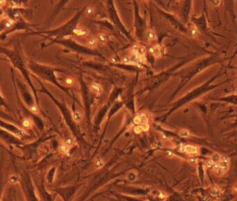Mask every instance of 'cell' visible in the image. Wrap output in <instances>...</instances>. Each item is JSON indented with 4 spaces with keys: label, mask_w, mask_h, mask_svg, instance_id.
I'll use <instances>...</instances> for the list:
<instances>
[{
    "label": "cell",
    "mask_w": 237,
    "mask_h": 201,
    "mask_svg": "<svg viewBox=\"0 0 237 201\" xmlns=\"http://www.w3.org/2000/svg\"><path fill=\"white\" fill-rule=\"evenodd\" d=\"M83 12H84V11H82L81 13H79L77 16L73 17L72 20L69 21L67 23L61 25L60 27L56 28V29H54V30L43 31V32H31V34L46 35L47 37H49V38H51V37L52 38H56V40H59L65 36L72 35L74 34V31L78 25V21H79L81 15L83 14Z\"/></svg>",
    "instance_id": "obj_3"
},
{
    "label": "cell",
    "mask_w": 237,
    "mask_h": 201,
    "mask_svg": "<svg viewBox=\"0 0 237 201\" xmlns=\"http://www.w3.org/2000/svg\"><path fill=\"white\" fill-rule=\"evenodd\" d=\"M29 67L32 72H35L37 75H39L41 78L45 79V80L48 81L50 83H53L54 85L59 87L61 90H63L65 93L69 94V91L67 88L64 87L59 83V81H58V79H56V73H55L56 70L54 68L47 67V66H45V65H41V64H38L34 61H31V63L29 64Z\"/></svg>",
    "instance_id": "obj_4"
},
{
    "label": "cell",
    "mask_w": 237,
    "mask_h": 201,
    "mask_svg": "<svg viewBox=\"0 0 237 201\" xmlns=\"http://www.w3.org/2000/svg\"><path fill=\"white\" fill-rule=\"evenodd\" d=\"M75 85V80L72 78V77H66L63 81V85L65 87H72Z\"/></svg>",
    "instance_id": "obj_19"
},
{
    "label": "cell",
    "mask_w": 237,
    "mask_h": 201,
    "mask_svg": "<svg viewBox=\"0 0 237 201\" xmlns=\"http://www.w3.org/2000/svg\"><path fill=\"white\" fill-rule=\"evenodd\" d=\"M210 1L214 6H219L220 3V0H210Z\"/></svg>",
    "instance_id": "obj_28"
},
{
    "label": "cell",
    "mask_w": 237,
    "mask_h": 201,
    "mask_svg": "<svg viewBox=\"0 0 237 201\" xmlns=\"http://www.w3.org/2000/svg\"><path fill=\"white\" fill-rule=\"evenodd\" d=\"M230 167V160L228 157L222 156L221 160L218 163V164H215L213 166L211 169L212 171H214V173L217 176H222L226 173V171H228Z\"/></svg>",
    "instance_id": "obj_6"
},
{
    "label": "cell",
    "mask_w": 237,
    "mask_h": 201,
    "mask_svg": "<svg viewBox=\"0 0 237 201\" xmlns=\"http://www.w3.org/2000/svg\"><path fill=\"white\" fill-rule=\"evenodd\" d=\"M98 40L96 38V36H90L88 37V38L86 39V41H85V46L90 49H94V47H96L97 45H98Z\"/></svg>",
    "instance_id": "obj_14"
},
{
    "label": "cell",
    "mask_w": 237,
    "mask_h": 201,
    "mask_svg": "<svg viewBox=\"0 0 237 201\" xmlns=\"http://www.w3.org/2000/svg\"><path fill=\"white\" fill-rule=\"evenodd\" d=\"M54 42H55V43L61 44L62 45L66 46V47H68L69 49L75 51V52L83 53V54H87V55H96V56H100V55L97 54V53L93 52V50H92V49H90V48L86 47L85 45H81L77 44L76 42L72 41V40H56V41H54ZM54 42H52V43H54Z\"/></svg>",
    "instance_id": "obj_5"
},
{
    "label": "cell",
    "mask_w": 237,
    "mask_h": 201,
    "mask_svg": "<svg viewBox=\"0 0 237 201\" xmlns=\"http://www.w3.org/2000/svg\"><path fill=\"white\" fill-rule=\"evenodd\" d=\"M74 35L79 36V37H86L89 35V31L87 28L85 27H79L77 26L76 29L74 31Z\"/></svg>",
    "instance_id": "obj_16"
},
{
    "label": "cell",
    "mask_w": 237,
    "mask_h": 201,
    "mask_svg": "<svg viewBox=\"0 0 237 201\" xmlns=\"http://www.w3.org/2000/svg\"><path fill=\"white\" fill-rule=\"evenodd\" d=\"M143 1H145V2H147V1H149V0H143Z\"/></svg>",
    "instance_id": "obj_31"
},
{
    "label": "cell",
    "mask_w": 237,
    "mask_h": 201,
    "mask_svg": "<svg viewBox=\"0 0 237 201\" xmlns=\"http://www.w3.org/2000/svg\"><path fill=\"white\" fill-rule=\"evenodd\" d=\"M179 135L182 137H188L189 135H190V133H189V131L186 129H181L179 131Z\"/></svg>",
    "instance_id": "obj_25"
},
{
    "label": "cell",
    "mask_w": 237,
    "mask_h": 201,
    "mask_svg": "<svg viewBox=\"0 0 237 201\" xmlns=\"http://www.w3.org/2000/svg\"><path fill=\"white\" fill-rule=\"evenodd\" d=\"M179 150L189 156H196L199 154V148L190 144H181L179 146Z\"/></svg>",
    "instance_id": "obj_9"
},
{
    "label": "cell",
    "mask_w": 237,
    "mask_h": 201,
    "mask_svg": "<svg viewBox=\"0 0 237 201\" xmlns=\"http://www.w3.org/2000/svg\"><path fill=\"white\" fill-rule=\"evenodd\" d=\"M21 124H22V127L23 128H31L32 125V121L29 118H25V119L22 120Z\"/></svg>",
    "instance_id": "obj_23"
},
{
    "label": "cell",
    "mask_w": 237,
    "mask_h": 201,
    "mask_svg": "<svg viewBox=\"0 0 237 201\" xmlns=\"http://www.w3.org/2000/svg\"><path fill=\"white\" fill-rule=\"evenodd\" d=\"M84 13L86 14L87 16H92L93 14L94 13V8L93 7H91V6H89V7H87L86 8L84 9Z\"/></svg>",
    "instance_id": "obj_26"
},
{
    "label": "cell",
    "mask_w": 237,
    "mask_h": 201,
    "mask_svg": "<svg viewBox=\"0 0 237 201\" xmlns=\"http://www.w3.org/2000/svg\"><path fill=\"white\" fill-rule=\"evenodd\" d=\"M103 165H104V162L101 160H97V161H96V167L97 168H101Z\"/></svg>",
    "instance_id": "obj_27"
},
{
    "label": "cell",
    "mask_w": 237,
    "mask_h": 201,
    "mask_svg": "<svg viewBox=\"0 0 237 201\" xmlns=\"http://www.w3.org/2000/svg\"><path fill=\"white\" fill-rule=\"evenodd\" d=\"M165 195L164 194L158 190H153L148 193V200L149 201H163Z\"/></svg>",
    "instance_id": "obj_12"
},
{
    "label": "cell",
    "mask_w": 237,
    "mask_h": 201,
    "mask_svg": "<svg viewBox=\"0 0 237 201\" xmlns=\"http://www.w3.org/2000/svg\"><path fill=\"white\" fill-rule=\"evenodd\" d=\"M89 88H90V90H91V92H93L94 94L96 96H100L103 93L102 86L97 83H92L91 85H90Z\"/></svg>",
    "instance_id": "obj_17"
},
{
    "label": "cell",
    "mask_w": 237,
    "mask_h": 201,
    "mask_svg": "<svg viewBox=\"0 0 237 201\" xmlns=\"http://www.w3.org/2000/svg\"><path fill=\"white\" fill-rule=\"evenodd\" d=\"M96 38H97L99 43H101V44H106L107 42V36L104 34V32H99V34L96 35Z\"/></svg>",
    "instance_id": "obj_22"
},
{
    "label": "cell",
    "mask_w": 237,
    "mask_h": 201,
    "mask_svg": "<svg viewBox=\"0 0 237 201\" xmlns=\"http://www.w3.org/2000/svg\"><path fill=\"white\" fill-rule=\"evenodd\" d=\"M218 100L230 102V103H233V104H237V96H230L228 97H223V98H220Z\"/></svg>",
    "instance_id": "obj_20"
},
{
    "label": "cell",
    "mask_w": 237,
    "mask_h": 201,
    "mask_svg": "<svg viewBox=\"0 0 237 201\" xmlns=\"http://www.w3.org/2000/svg\"><path fill=\"white\" fill-rule=\"evenodd\" d=\"M72 120L75 123H79L80 120H82V114H81L79 111H74L72 114Z\"/></svg>",
    "instance_id": "obj_24"
},
{
    "label": "cell",
    "mask_w": 237,
    "mask_h": 201,
    "mask_svg": "<svg viewBox=\"0 0 237 201\" xmlns=\"http://www.w3.org/2000/svg\"><path fill=\"white\" fill-rule=\"evenodd\" d=\"M78 187H67V188H62L59 189L58 193L60 195V197L62 198L63 201H72V198L74 197L75 193H76Z\"/></svg>",
    "instance_id": "obj_8"
},
{
    "label": "cell",
    "mask_w": 237,
    "mask_h": 201,
    "mask_svg": "<svg viewBox=\"0 0 237 201\" xmlns=\"http://www.w3.org/2000/svg\"><path fill=\"white\" fill-rule=\"evenodd\" d=\"M220 60V58L219 55H213V56H210V57H207V58L198 60V61L196 62L193 66H191L190 68H188L186 70H184L183 72L181 74L182 83H181V85H179V87L177 88V90L175 93H177L180 89H182V87L184 85H186V83L190 81L193 77H195L196 74H198L199 72L204 71L206 68L209 67L210 65L214 64L216 62H219Z\"/></svg>",
    "instance_id": "obj_2"
},
{
    "label": "cell",
    "mask_w": 237,
    "mask_h": 201,
    "mask_svg": "<svg viewBox=\"0 0 237 201\" xmlns=\"http://www.w3.org/2000/svg\"><path fill=\"white\" fill-rule=\"evenodd\" d=\"M5 4H6V0H1V7L2 8L5 6Z\"/></svg>",
    "instance_id": "obj_30"
},
{
    "label": "cell",
    "mask_w": 237,
    "mask_h": 201,
    "mask_svg": "<svg viewBox=\"0 0 237 201\" xmlns=\"http://www.w3.org/2000/svg\"><path fill=\"white\" fill-rule=\"evenodd\" d=\"M145 36L146 40L149 41V42H153V41H155L156 39H157V35H156L155 32L153 30H151V29H147L145 31Z\"/></svg>",
    "instance_id": "obj_18"
},
{
    "label": "cell",
    "mask_w": 237,
    "mask_h": 201,
    "mask_svg": "<svg viewBox=\"0 0 237 201\" xmlns=\"http://www.w3.org/2000/svg\"><path fill=\"white\" fill-rule=\"evenodd\" d=\"M187 32L188 34L192 37H197L199 35V30L198 28L194 24V23H189L187 26Z\"/></svg>",
    "instance_id": "obj_15"
},
{
    "label": "cell",
    "mask_w": 237,
    "mask_h": 201,
    "mask_svg": "<svg viewBox=\"0 0 237 201\" xmlns=\"http://www.w3.org/2000/svg\"><path fill=\"white\" fill-rule=\"evenodd\" d=\"M220 72H218L214 77L211 78L210 80H208L207 83H204V85L198 86V87L195 88L194 90H192V91H190L189 93H187V94L184 96L183 97H182L181 99L178 100L176 103H175L174 106L172 107V110H169V113L165 116V119H166V117H167V116H169V114H172V112H173L174 110H176L177 109H179V107H181L182 106L185 105V104H187V103L191 102L193 100H195L196 98H197V97H199V96H201L202 95H204L205 93L210 91L212 89H214V88H216L218 86H220L221 83H219V85H212L213 81L216 80L218 77H220Z\"/></svg>",
    "instance_id": "obj_1"
},
{
    "label": "cell",
    "mask_w": 237,
    "mask_h": 201,
    "mask_svg": "<svg viewBox=\"0 0 237 201\" xmlns=\"http://www.w3.org/2000/svg\"><path fill=\"white\" fill-rule=\"evenodd\" d=\"M149 53L153 56V57L155 58H159L162 56V52H163V50H162V46H161L160 45H151L149 49Z\"/></svg>",
    "instance_id": "obj_13"
},
{
    "label": "cell",
    "mask_w": 237,
    "mask_h": 201,
    "mask_svg": "<svg viewBox=\"0 0 237 201\" xmlns=\"http://www.w3.org/2000/svg\"><path fill=\"white\" fill-rule=\"evenodd\" d=\"M72 147V146L70 145H69L67 142H64L63 144H61L60 145V147H59V150L61 153H63V154H66V153H68L69 150H70V148Z\"/></svg>",
    "instance_id": "obj_21"
},
{
    "label": "cell",
    "mask_w": 237,
    "mask_h": 201,
    "mask_svg": "<svg viewBox=\"0 0 237 201\" xmlns=\"http://www.w3.org/2000/svg\"><path fill=\"white\" fill-rule=\"evenodd\" d=\"M25 195L27 201H39L35 195V191L32 188V186L26 184L25 186Z\"/></svg>",
    "instance_id": "obj_11"
},
{
    "label": "cell",
    "mask_w": 237,
    "mask_h": 201,
    "mask_svg": "<svg viewBox=\"0 0 237 201\" xmlns=\"http://www.w3.org/2000/svg\"><path fill=\"white\" fill-rule=\"evenodd\" d=\"M233 194L234 195H237V184H235L234 186H233Z\"/></svg>",
    "instance_id": "obj_29"
},
{
    "label": "cell",
    "mask_w": 237,
    "mask_h": 201,
    "mask_svg": "<svg viewBox=\"0 0 237 201\" xmlns=\"http://www.w3.org/2000/svg\"><path fill=\"white\" fill-rule=\"evenodd\" d=\"M132 123H134V125H143L145 123H149L148 116L145 113H144V112H140V113L136 114L134 116V120H132Z\"/></svg>",
    "instance_id": "obj_10"
},
{
    "label": "cell",
    "mask_w": 237,
    "mask_h": 201,
    "mask_svg": "<svg viewBox=\"0 0 237 201\" xmlns=\"http://www.w3.org/2000/svg\"><path fill=\"white\" fill-rule=\"evenodd\" d=\"M1 124H2L1 126L3 130H7L8 132L11 133L13 135H15V136H22V135L25 134L24 130L17 127V126H15L14 124H11L9 123H5L4 120L1 121Z\"/></svg>",
    "instance_id": "obj_7"
}]
</instances>
